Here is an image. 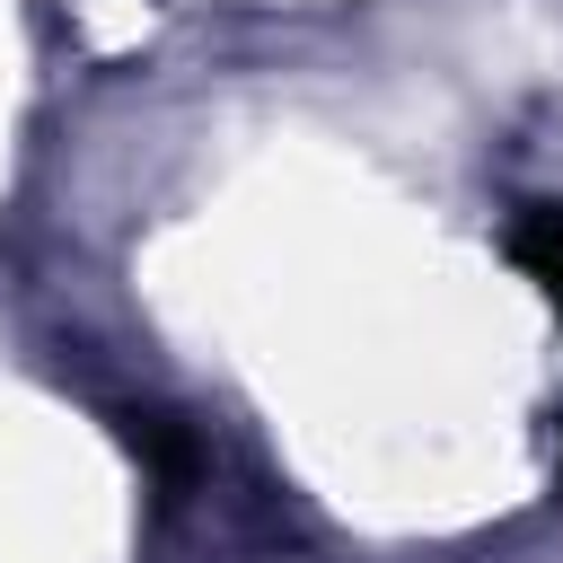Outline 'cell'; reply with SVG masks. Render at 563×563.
<instances>
[{"label": "cell", "mask_w": 563, "mask_h": 563, "mask_svg": "<svg viewBox=\"0 0 563 563\" xmlns=\"http://www.w3.org/2000/svg\"><path fill=\"white\" fill-rule=\"evenodd\" d=\"M114 431H123V449L150 466L158 501H176V493L194 484V466H202V440H194V422H176V413H158V405H123V413H114Z\"/></svg>", "instance_id": "1"}, {"label": "cell", "mask_w": 563, "mask_h": 563, "mask_svg": "<svg viewBox=\"0 0 563 563\" xmlns=\"http://www.w3.org/2000/svg\"><path fill=\"white\" fill-rule=\"evenodd\" d=\"M510 264L554 299V317H563V202H519L510 211Z\"/></svg>", "instance_id": "2"}]
</instances>
